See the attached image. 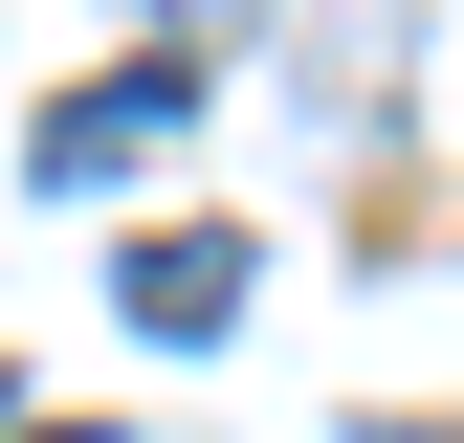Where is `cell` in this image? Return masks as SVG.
<instances>
[{
    "label": "cell",
    "mask_w": 464,
    "mask_h": 443,
    "mask_svg": "<svg viewBox=\"0 0 464 443\" xmlns=\"http://www.w3.org/2000/svg\"><path fill=\"white\" fill-rule=\"evenodd\" d=\"M178 133H199V67L155 44V67H89L67 111H44V133H23V178H133V155H178Z\"/></svg>",
    "instance_id": "1"
},
{
    "label": "cell",
    "mask_w": 464,
    "mask_h": 443,
    "mask_svg": "<svg viewBox=\"0 0 464 443\" xmlns=\"http://www.w3.org/2000/svg\"><path fill=\"white\" fill-rule=\"evenodd\" d=\"M244 289H266L244 222H155V244L111 266V310H133V332H244Z\"/></svg>",
    "instance_id": "2"
}]
</instances>
